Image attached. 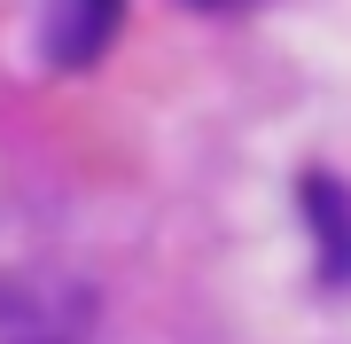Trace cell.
I'll list each match as a JSON object with an SVG mask.
<instances>
[{
	"mask_svg": "<svg viewBox=\"0 0 351 344\" xmlns=\"http://www.w3.org/2000/svg\"><path fill=\"white\" fill-rule=\"evenodd\" d=\"M297 211H304V227L320 242V282L343 290L351 282V188L336 172H304L297 180Z\"/></svg>",
	"mask_w": 351,
	"mask_h": 344,
	"instance_id": "6da1fadb",
	"label": "cell"
},
{
	"mask_svg": "<svg viewBox=\"0 0 351 344\" xmlns=\"http://www.w3.org/2000/svg\"><path fill=\"white\" fill-rule=\"evenodd\" d=\"M117 8H125V0H55L47 32H39V55H47L55 71H86L94 55L110 47V32H117Z\"/></svg>",
	"mask_w": 351,
	"mask_h": 344,
	"instance_id": "7a4b0ae2",
	"label": "cell"
}]
</instances>
